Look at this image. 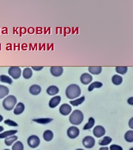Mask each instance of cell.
<instances>
[{
  "label": "cell",
  "instance_id": "30bf717a",
  "mask_svg": "<svg viewBox=\"0 0 133 150\" xmlns=\"http://www.w3.org/2000/svg\"><path fill=\"white\" fill-rule=\"evenodd\" d=\"M63 72V68L62 67H51L50 68L51 74L55 77H60L62 74Z\"/></svg>",
  "mask_w": 133,
  "mask_h": 150
},
{
  "label": "cell",
  "instance_id": "9a60e30c",
  "mask_svg": "<svg viewBox=\"0 0 133 150\" xmlns=\"http://www.w3.org/2000/svg\"><path fill=\"white\" fill-rule=\"evenodd\" d=\"M29 91L30 93L33 95H38L41 92V87L38 85H34L29 88Z\"/></svg>",
  "mask_w": 133,
  "mask_h": 150
},
{
  "label": "cell",
  "instance_id": "44dd1931",
  "mask_svg": "<svg viewBox=\"0 0 133 150\" xmlns=\"http://www.w3.org/2000/svg\"><path fill=\"white\" fill-rule=\"evenodd\" d=\"M112 141V139L108 136L104 137L103 138L99 141V145L102 146H106L111 143Z\"/></svg>",
  "mask_w": 133,
  "mask_h": 150
},
{
  "label": "cell",
  "instance_id": "d6986e66",
  "mask_svg": "<svg viewBox=\"0 0 133 150\" xmlns=\"http://www.w3.org/2000/svg\"><path fill=\"white\" fill-rule=\"evenodd\" d=\"M9 93V89L5 86L0 85V99L7 96Z\"/></svg>",
  "mask_w": 133,
  "mask_h": 150
},
{
  "label": "cell",
  "instance_id": "e575fe53",
  "mask_svg": "<svg viewBox=\"0 0 133 150\" xmlns=\"http://www.w3.org/2000/svg\"><path fill=\"white\" fill-rule=\"evenodd\" d=\"M32 69H33L34 70H35V71H41V69H43V67H32Z\"/></svg>",
  "mask_w": 133,
  "mask_h": 150
},
{
  "label": "cell",
  "instance_id": "d6a6232c",
  "mask_svg": "<svg viewBox=\"0 0 133 150\" xmlns=\"http://www.w3.org/2000/svg\"><path fill=\"white\" fill-rule=\"evenodd\" d=\"M110 150H123V149L121 146L116 144H113L110 147Z\"/></svg>",
  "mask_w": 133,
  "mask_h": 150
},
{
  "label": "cell",
  "instance_id": "e0dca14e",
  "mask_svg": "<svg viewBox=\"0 0 133 150\" xmlns=\"http://www.w3.org/2000/svg\"><path fill=\"white\" fill-rule=\"evenodd\" d=\"M18 139V137L15 135H13L12 136L9 137L5 139V144L7 146H12L13 144L17 141Z\"/></svg>",
  "mask_w": 133,
  "mask_h": 150
},
{
  "label": "cell",
  "instance_id": "836d02e7",
  "mask_svg": "<svg viewBox=\"0 0 133 150\" xmlns=\"http://www.w3.org/2000/svg\"><path fill=\"white\" fill-rule=\"evenodd\" d=\"M129 126L131 129H133V118H132L129 121Z\"/></svg>",
  "mask_w": 133,
  "mask_h": 150
},
{
  "label": "cell",
  "instance_id": "b9f144b4",
  "mask_svg": "<svg viewBox=\"0 0 133 150\" xmlns=\"http://www.w3.org/2000/svg\"><path fill=\"white\" fill-rule=\"evenodd\" d=\"M10 150V149H5V150Z\"/></svg>",
  "mask_w": 133,
  "mask_h": 150
},
{
  "label": "cell",
  "instance_id": "52a82bcc",
  "mask_svg": "<svg viewBox=\"0 0 133 150\" xmlns=\"http://www.w3.org/2000/svg\"><path fill=\"white\" fill-rule=\"evenodd\" d=\"M80 131L78 128L75 126H71L68 128L67 131V135L69 138L74 139L78 136Z\"/></svg>",
  "mask_w": 133,
  "mask_h": 150
},
{
  "label": "cell",
  "instance_id": "5b68a950",
  "mask_svg": "<svg viewBox=\"0 0 133 150\" xmlns=\"http://www.w3.org/2000/svg\"><path fill=\"white\" fill-rule=\"evenodd\" d=\"M22 71L19 67H11L8 70V73L14 79H18L21 77Z\"/></svg>",
  "mask_w": 133,
  "mask_h": 150
},
{
  "label": "cell",
  "instance_id": "7402d4cb",
  "mask_svg": "<svg viewBox=\"0 0 133 150\" xmlns=\"http://www.w3.org/2000/svg\"><path fill=\"white\" fill-rule=\"evenodd\" d=\"M89 72L93 75H99L102 72L101 67H89Z\"/></svg>",
  "mask_w": 133,
  "mask_h": 150
},
{
  "label": "cell",
  "instance_id": "60d3db41",
  "mask_svg": "<svg viewBox=\"0 0 133 150\" xmlns=\"http://www.w3.org/2000/svg\"><path fill=\"white\" fill-rule=\"evenodd\" d=\"M133 150V148H130V150Z\"/></svg>",
  "mask_w": 133,
  "mask_h": 150
},
{
  "label": "cell",
  "instance_id": "f1b7e54d",
  "mask_svg": "<svg viewBox=\"0 0 133 150\" xmlns=\"http://www.w3.org/2000/svg\"><path fill=\"white\" fill-rule=\"evenodd\" d=\"M0 81L2 83L9 84H12L13 83V80L10 77L4 75L0 76Z\"/></svg>",
  "mask_w": 133,
  "mask_h": 150
},
{
  "label": "cell",
  "instance_id": "d4e9b609",
  "mask_svg": "<svg viewBox=\"0 0 133 150\" xmlns=\"http://www.w3.org/2000/svg\"><path fill=\"white\" fill-rule=\"evenodd\" d=\"M33 71L29 68H26L24 69L22 73V76L24 78L26 79H29L32 77Z\"/></svg>",
  "mask_w": 133,
  "mask_h": 150
},
{
  "label": "cell",
  "instance_id": "8d00e7d4",
  "mask_svg": "<svg viewBox=\"0 0 133 150\" xmlns=\"http://www.w3.org/2000/svg\"><path fill=\"white\" fill-rule=\"evenodd\" d=\"M99 150H109V148L107 147H101L99 149Z\"/></svg>",
  "mask_w": 133,
  "mask_h": 150
},
{
  "label": "cell",
  "instance_id": "603a6c76",
  "mask_svg": "<svg viewBox=\"0 0 133 150\" xmlns=\"http://www.w3.org/2000/svg\"><path fill=\"white\" fill-rule=\"evenodd\" d=\"M112 81L113 83L115 85H120L122 83L123 78L121 76H120L119 75H115L112 77Z\"/></svg>",
  "mask_w": 133,
  "mask_h": 150
},
{
  "label": "cell",
  "instance_id": "83f0119b",
  "mask_svg": "<svg viewBox=\"0 0 133 150\" xmlns=\"http://www.w3.org/2000/svg\"><path fill=\"white\" fill-rule=\"evenodd\" d=\"M12 150H24V146L22 142L20 141H16L12 147Z\"/></svg>",
  "mask_w": 133,
  "mask_h": 150
},
{
  "label": "cell",
  "instance_id": "ffe728a7",
  "mask_svg": "<svg viewBox=\"0 0 133 150\" xmlns=\"http://www.w3.org/2000/svg\"><path fill=\"white\" fill-rule=\"evenodd\" d=\"M46 92L49 95H55L58 94L59 92V89L55 86H51L47 89Z\"/></svg>",
  "mask_w": 133,
  "mask_h": 150
},
{
  "label": "cell",
  "instance_id": "cb8c5ba5",
  "mask_svg": "<svg viewBox=\"0 0 133 150\" xmlns=\"http://www.w3.org/2000/svg\"><path fill=\"white\" fill-rule=\"evenodd\" d=\"M95 120L94 118H92V117H90L88 119V122L86 124L84 125V126L83 127L84 130H89L92 129L95 125Z\"/></svg>",
  "mask_w": 133,
  "mask_h": 150
},
{
  "label": "cell",
  "instance_id": "8fae6325",
  "mask_svg": "<svg viewBox=\"0 0 133 150\" xmlns=\"http://www.w3.org/2000/svg\"><path fill=\"white\" fill-rule=\"evenodd\" d=\"M93 78L91 75L88 73H84L80 77V81L84 85H88L91 82Z\"/></svg>",
  "mask_w": 133,
  "mask_h": 150
},
{
  "label": "cell",
  "instance_id": "3957f363",
  "mask_svg": "<svg viewBox=\"0 0 133 150\" xmlns=\"http://www.w3.org/2000/svg\"><path fill=\"white\" fill-rule=\"evenodd\" d=\"M17 102V100L15 96H8L3 101V106L7 111H11L14 109Z\"/></svg>",
  "mask_w": 133,
  "mask_h": 150
},
{
  "label": "cell",
  "instance_id": "4fadbf2b",
  "mask_svg": "<svg viewBox=\"0 0 133 150\" xmlns=\"http://www.w3.org/2000/svg\"><path fill=\"white\" fill-rule=\"evenodd\" d=\"M25 109V106L22 103L20 102L17 105L14 110V114L19 115L22 114Z\"/></svg>",
  "mask_w": 133,
  "mask_h": 150
},
{
  "label": "cell",
  "instance_id": "2e32d148",
  "mask_svg": "<svg viewBox=\"0 0 133 150\" xmlns=\"http://www.w3.org/2000/svg\"><path fill=\"white\" fill-rule=\"evenodd\" d=\"M53 133L51 130H47L45 131L43 134V138L46 141H51L53 138Z\"/></svg>",
  "mask_w": 133,
  "mask_h": 150
},
{
  "label": "cell",
  "instance_id": "5bb4252c",
  "mask_svg": "<svg viewBox=\"0 0 133 150\" xmlns=\"http://www.w3.org/2000/svg\"><path fill=\"white\" fill-rule=\"evenodd\" d=\"M17 133L18 131L16 130H10L4 131V132L0 133V139H3L7 138L9 137L15 135V134Z\"/></svg>",
  "mask_w": 133,
  "mask_h": 150
},
{
  "label": "cell",
  "instance_id": "1f68e13d",
  "mask_svg": "<svg viewBox=\"0 0 133 150\" xmlns=\"http://www.w3.org/2000/svg\"><path fill=\"white\" fill-rule=\"evenodd\" d=\"M4 124L7 125L8 126L10 127H18V124L17 123H16L14 121H13L12 120L7 119L4 122Z\"/></svg>",
  "mask_w": 133,
  "mask_h": 150
},
{
  "label": "cell",
  "instance_id": "ab89813d",
  "mask_svg": "<svg viewBox=\"0 0 133 150\" xmlns=\"http://www.w3.org/2000/svg\"><path fill=\"white\" fill-rule=\"evenodd\" d=\"M84 150L83 149H76V150Z\"/></svg>",
  "mask_w": 133,
  "mask_h": 150
},
{
  "label": "cell",
  "instance_id": "7a4b0ae2",
  "mask_svg": "<svg viewBox=\"0 0 133 150\" xmlns=\"http://www.w3.org/2000/svg\"><path fill=\"white\" fill-rule=\"evenodd\" d=\"M84 120L83 114L79 110H75L72 112L69 117V122L74 125H79L82 123Z\"/></svg>",
  "mask_w": 133,
  "mask_h": 150
},
{
  "label": "cell",
  "instance_id": "277c9868",
  "mask_svg": "<svg viewBox=\"0 0 133 150\" xmlns=\"http://www.w3.org/2000/svg\"><path fill=\"white\" fill-rule=\"evenodd\" d=\"M27 143L29 147L32 148H36L41 143V140L37 136L32 135L27 139Z\"/></svg>",
  "mask_w": 133,
  "mask_h": 150
},
{
  "label": "cell",
  "instance_id": "484cf974",
  "mask_svg": "<svg viewBox=\"0 0 133 150\" xmlns=\"http://www.w3.org/2000/svg\"><path fill=\"white\" fill-rule=\"evenodd\" d=\"M125 139L129 143L133 142V131L129 130L125 133L124 136Z\"/></svg>",
  "mask_w": 133,
  "mask_h": 150
},
{
  "label": "cell",
  "instance_id": "6da1fadb",
  "mask_svg": "<svg viewBox=\"0 0 133 150\" xmlns=\"http://www.w3.org/2000/svg\"><path fill=\"white\" fill-rule=\"evenodd\" d=\"M65 94L69 99H75L80 95L81 89L77 85L71 84L67 88Z\"/></svg>",
  "mask_w": 133,
  "mask_h": 150
},
{
  "label": "cell",
  "instance_id": "74e56055",
  "mask_svg": "<svg viewBox=\"0 0 133 150\" xmlns=\"http://www.w3.org/2000/svg\"><path fill=\"white\" fill-rule=\"evenodd\" d=\"M4 128L2 126H0V133H2V132L4 131Z\"/></svg>",
  "mask_w": 133,
  "mask_h": 150
},
{
  "label": "cell",
  "instance_id": "ac0fdd59",
  "mask_svg": "<svg viewBox=\"0 0 133 150\" xmlns=\"http://www.w3.org/2000/svg\"><path fill=\"white\" fill-rule=\"evenodd\" d=\"M53 119L51 118H38L33 120V121L40 124H48L53 121Z\"/></svg>",
  "mask_w": 133,
  "mask_h": 150
},
{
  "label": "cell",
  "instance_id": "8992f818",
  "mask_svg": "<svg viewBox=\"0 0 133 150\" xmlns=\"http://www.w3.org/2000/svg\"><path fill=\"white\" fill-rule=\"evenodd\" d=\"M82 143L86 148L91 149L94 147L95 144V140L93 137L88 136L84 138Z\"/></svg>",
  "mask_w": 133,
  "mask_h": 150
},
{
  "label": "cell",
  "instance_id": "7c38bea8",
  "mask_svg": "<svg viewBox=\"0 0 133 150\" xmlns=\"http://www.w3.org/2000/svg\"><path fill=\"white\" fill-rule=\"evenodd\" d=\"M61 97L60 96H56L52 98L49 102V106L51 108H55L60 104L61 101Z\"/></svg>",
  "mask_w": 133,
  "mask_h": 150
},
{
  "label": "cell",
  "instance_id": "4316f807",
  "mask_svg": "<svg viewBox=\"0 0 133 150\" xmlns=\"http://www.w3.org/2000/svg\"><path fill=\"white\" fill-rule=\"evenodd\" d=\"M103 84L101 82H94L89 86L88 88L89 92H91L95 88H100L102 87Z\"/></svg>",
  "mask_w": 133,
  "mask_h": 150
},
{
  "label": "cell",
  "instance_id": "f35d334b",
  "mask_svg": "<svg viewBox=\"0 0 133 150\" xmlns=\"http://www.w3.org/2000/svg\"><path fill=\"white\" fill-rule=\"evenodd\" d=\"M3 117L1 115H0V123L3 121Z\"/></svg>",
  "mask_w": 133,
  "mask_h": 150
},
{
  "label": "cell",
  "instance_id": "d590c367",
  "mask_svg": "<svg viewBox=\"0 0 133 150\" xmlns=\"http://www.w3.org/2000/svg\"><path fill=\"white\" fill-rule=\"evenodd\" d=\"M128 103L130 105H133V97H131L128 99Z\"/></svg>",
  "mask_w": 133,
  "mask_h": 150
},
{
  "label": "cell",
  "instance_id": "9c48e42d",
  "mask_svg": "<svg viewBox=\"0 0 133 150\" xmlns=\"http://www.w3.org/2000/svg\"><path fill=\"white\" fill-rule=\"evenodd\" d=\"M71 111V107L67 104H62L60 108V113L63 116H67Z\"/></svg>",
  "mask_w": 133,
  "mask_h": 150
},
{
  "label": "cell",
  "instance_id": "f546056e",
  "mask_svg": "<svg viewBox=\"0 0 133 150\" xmlns=\"http://www.w3.org/2000/svg\"><path fill=\"white\" fill-rule=\"evenodd\" d=\"M85 97L82 96V97L77 99V100H75L74 101H70V104L72 105V106H75V107L78 106L79 105L82 104L84 102V101H85Z\"/></svg>",
  "mask_w": 133,
  "mask_h": 150
},
{
  "label": "cell",
  "instance_id": "4dcf8cb0",
  "mask_svg": "<svg viewBox=\"0 0 133 150\" xmlns=\"http://www.w3.org/2000/svg\"><path fill=\"white\" fill-rule=\"evenodd\" d=\"M127 70H128L127 67H116V72L122 75H124L126 73Z\"/></svg>",
  "mask_w": 133,
  "mask_h": 150
},
{
  "label": "cell",
  "instance_id": "ba28073f",
  "mask_svg": "<svg viewBox=\"0 0 133 150\" xmlns=\"http://www.w3.org/2000/svg\"><path fill=\"white\" fill-rule=\"evenodd\" d=\"M93 133L94 136L96 137V138H99L102 137L103 136L105 133H106V130L102 126H96L93 129Z\"/></svg>",
  "mask_w": 133,
  "mask_h": 150
}]
</instances>
